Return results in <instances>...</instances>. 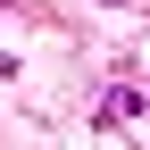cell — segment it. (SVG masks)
I'll return each mask as SVG.
<instances>
[{"instance_id":"obj_1","label":"cell","mask_w":150,"mask_h":150,"mask_svg":"<svg viewBox=\"0 0 150 150\" xmlns=\"http://www.w3.org/2000/svg\"><path fill=\"white\" fill-rule=\"evenodd\" d=\"M134 117H142V92H125V83H117V92L100 100V125H134Z\"/></svg>"},{"instance_id":"obj_2","label":"cell","mask_w":150,"mask_h":150,"mask_svg":"<svg viewBox=\"0 0 150 150\" xmlns=\"http://www.w3.org/2000/svg\"><path fill=\"white\" fill-rule=\"evenodd\" d=\"M100 8H134V0H100Z\"/></svg>"}]
</instances>
